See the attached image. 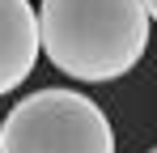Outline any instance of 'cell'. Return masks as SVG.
Wrapping results in <instances>:
<instances>
[{"instance_id": "cell-1", "label": "cell", "mask_w": 157, "mask_h": 153, "mask_svg": "<svg viewBox=\"0 0 157 153\" xmlns=\"http://www.w3.org/2000/svg\"><path fill=\"white\" fill-rule=\"evenodd\" d=\"M34 13L38 51L85 85L128 76L149 51V13L140 0H43Z\"/></svg>"}, {"instance_id": "cell-5", "label": "cell", "mask_w": 157, "mask_h": 153, "mask_svg": "<svg viewBox=\"0 0 157 153\" xmlns=\"http://www.w3.org/2000/svg\"><path fill=\"white\" fill-rule=\"evenodd\" d=\"M149 153H157V149H149Z\"/></svg>"}, {"instance_id": "cell-3", "label": "cell", "mask_w": 157, "mask_h": 153, "mask_svg": "<svg viewBox=\"0 0 157 153\" xmlns=\"http://www.w3.org/2000/svg\"><path fill=\"white\" fill-rule=\"evenodd\" d=\"M38 64V13L30 0H0V94H13Z\"/></svg>"}, {"instance_id": "cell-2", "label": "cell", "mask_w": 157, "mask_h": 153, "mask_svg": "<svg viewBox=\"0 0 157 153\" xmlns=\"http://www.w3.org/2000/svg\"><path fill=\"white\" fill-rule=\"evenodd\" d=\"M0 153H115V128L77 89H34L0 115Z\"/></svg>"}, {"instance_id": "cell-4", "label": "cell", "mask_w": 157, "mask_h": 153, "mask_svg": "<svg viewBox=\"0 0 157 153\" xmlns=\"http://www.w3.org/2000/svg\"><path fill=\"white\" fill-rule=\"evenodd\" d=\"M144 4V13H149V22H157V0H140Z\"/></svg>"}]
</instances>
